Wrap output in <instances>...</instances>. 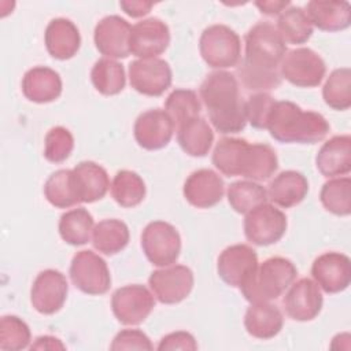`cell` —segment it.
<instances>
[{
  "instance_id": "277c9868",
  "label": "cell",
  "mask_w": 351,
  "mask_h": 351,
  "mask_svg": "<svg viewBox=\"0 0 351 351\" xmlns=\"http://www.w3.org/2000/svg\"><path fill=\"white\" fill-rule=\"evenodd\" d=\"M298 269L292 261L282 256H271L258 263L240 291L250 303L271 302L281 296L296 280Z\"/></svg>"
},
{
  "instance_id": "60d3db41",
  "label": "cell",
  "mask_w": 351,
  "mask_h": 351,
  "mask_svg": "<svg viewBox=\"0 0 351 351\" xmlns=\"http://www.w3.org/2000/svg\"><path fill=\"white\" fill-rule=\"evenodd\" d=\"M74 149V137L63 126H55L48 130L44 138V158L52 163L64 162Z\"/></svg>"
},
{
  "instance_id": "cb8c5ba5",
  "label": "cell",
  "mask_w": 351,
  "mask_h": 351,
  "mask_svg": "<svg viewBox=\"0 0 351 351\" xmlns=\"http://www.w3.org/2000/svg\"><path fill=\"white\" fill-rule=\"evenodd\" d=\"M48 53L58 60L71 59L81 47V34L74 22L66 18L52 19L44 33Z\"/></svg>"
},
{
  "instance_id": "603a6c76",
  "label": "cell",
  "mask_w": 351,
  "mask_h": 351,
  "mask_svg": "<svg viewBox=\"0 0 351 351\" xmlns=\"http://www.w3.org/2000/svg\"><path fill=\"white\" fill-rule=\"evenodd\" d=\"M315 166L325 177H340L351 171L350 134L333 136L326 140L315 156Z\"/></svg>"
},
{
  "instance_id": "9a60e30c",
  "label": "cell",
  "mask_w": 351,
  "mask_h": 351,
  "mask_svg": "<svg viewBox=\"0 0 351 351\" xmlns=\"http://www.w3.org/2000/svg\"><path fill=\"white\" fill-rule=\"evenodd\" d=\"M170 44L169 26L159 18H147L132 26L129 51L138 59L158 58Z\"/></svg>"
},
{
  "instance_id": "3957f363",
  "label": "cell",
  "mask_w": 351,
  "mask_h": 351,
  "mask_svg": "<svg viewBox=\"0 0 351 351\" xmlns=\"http://www.w3.org/2000/svg\"><path fill=\"white\" fill-rule=\"evenodd\" d=\"M266 129L280 143L315 144L324 140L330 129L325 117L315 111H303L289 100H276Z\"/></svg>"
},
{
  "instance_id": "2e32d148",
  "label": "cell",
  "mask_w": 351,
  "mask_h": 351,
  "mask_svg": "<svg viewBox=\"0 0 351 351\" xmlns=\"http://www.w3.org/2000/svg\"><path fill=\"white\" fill-rule=\"evenodd\" d=\"M282 304L287 315L293 321H311L322 310L324 298L321 288L314 280L307 277L293 281L282 299Z\"/></svg>"
},
{
  "instance_id": "83f0119b",
  "label": "cell",
  "mask_w": 351,
  "mask_h": 351,
  "mask_svg": "<svg viewBox=\"0 0 351 351\" xmlns=\"http://www.w3.org/2000/svg\"><path fill=\"white\" fill-rule=\"evenodd\" d=\"M306 14L313 25L324 32H340L351 25V5L348 1L311 0Z\"/></svg>"
},
{
  "instance_id": "d6a6232c",
  "label": "cell",
  "mask_w": 351,
  "mask_h": 351,
  "mask_svg": "<svg viewBox=\"0 0 351 351\" xmlns=\"http://www.w3.org/2000/svg\"><path fill=\"white\" fill-rule=\"evenodd\" d=\"M90 81L99 93L104 96L118 95L126 84L125 69L114 59L101 58L90 70Z\"/></svg>"
},
{
  "instance_id": "7dc6e473",
  "label": "cell",
  "mask_w": 351,
  "mask_h": 351,
  "mask_svg": "<svg viewBox=\"0 0 351 351\" xmlns=\"http://www.w3.org/2000/svg\"><path fill=\"white\" fill-rule=\"evenodd\" d=\"M255 5L259 8V11L265 15L273 16V15H280L284 10H287L291 3L289 1H255Z\"/></svg>"
},
{
  "instance_id": "4316f807",
  "label": "cell",
  "mask_w": 351,
  "mask_h": 351,
  "mask_svg": "<svg viewBox=\"0 0 351 351\" xmlns=\"http://www.w3.org/2000/svg\"><path fill=\"white\" fill-rule=\"evenodd\" d=\"M284 325L280 308L270 302L251 303L244 315V328L255 339L269 340L277 336Z\"/></svg>"
},
{
  "instance_id": "f6af8a7d",
  "label": "cell",
  "mask_w": 351,
  "mask_h": 351,
  "mask_svg": "<svg viewBox=\"0 0 351 351\" xmlns=\"http://www.w3.org/2000/svg\"><path fill=\"white\" fill-rule=\"evenodd\" d=\"M159 351H167V350H189L195 351L197 350V343L189 332L185 330H177L171 332L166 336H163L159 340V344L156 347Z\"/></svg>"
},
{
  "instance_id": "ab89813d",
  "label": "cell",
  "mask_w": 351,
  "mask_h": 351,
  "mask_svg": "<svg viewBox=\"0 0 351 351\" xmlns=\"http://www.w3.org/2000/svg\"><path fill=\"white\" fill-rule=\"evenodd\" d=\"M32 333L29 325L16 315H3L0 319V348L19 351L29 347Z\"/></svg>"
},
{
  "instance_id": "44dd1931",
  "label": "cell",
  "mask_w": 351,
  "mask_h": 351,
  "mask_svg": "<svg viewBox=\"0 0 351 351\" xmlns=\"http://www.w3.org/2000/svg\"><path fill=\"white\" fill-rule=\"evenodd\" d=\"M185 200L197 208H210L218 204L225 193L223 180L211 169L192 171L182 186Z\"/></svg>"
},
{
  "instance_id": "8d00e7d4",
  "label": "cell",
  "mask_w": 351,
  "mask_h": 351,
  "mask_svg": "<svg viewBox=\"0 0 351 351\" xmlns=\"http://www.w3.org/2000/svg\"><path fill=\"white\" fill-rule=\"evenodd\" d=\"M44 196L56 208H69L78 204L73 171L70 169H60L52 173L44 184Z\"/></svg>"
},
{
  "instance_id": "ba28073f",
  "label": "cell",
  "mask_w": 351,
  "mask_h": 351,
  "mask_svg": "<svg viewBox=\"0 0 351 351\" xmlns=\"http://www.w3.org/2000/svg\"><path fill=\"white\" fill-rule=\"evenodd\" d=\"M326 73L324 59L311 48L300 47L287 51L281 64V78L299 88L318 86Z\"/></svg>"
},
{
  "instance_id": "30bf717a",
  "label": "cell",
  "mask_w": 351,
  "mask_h": 351,
  "mask_svg": "<svg viewBox=\"0 0 351 351\" xmlns=\"http://www.w3.org/2000/svg\"><path fill=\"white\" fill-rule=\"evenodd\" d=\"M154 307V293L140 284L121 287L111 296L112 314L123 325H140L148 318Z\"/></svg>"
},
{
  "instance_id": "7c38bea8",
  "label": "cell",
  "mask_w": 351,
  "mask_h": 351,
  "mask_svg": "<svg viewBox=\"0 0 351 351\" xmlns=\"http://www.w3.org/2000/svg\"><path fill=\"white\" fill-rule=\"evenodd\" d=\"M171 81L173 73L165 59H136L129 64L130 86L141 95L158 97L170 88Z\"/></svg>"
},
{
  "instance_id": "836d02e7",
  "label": "cell",
  "mask_w": 351,
  "mask_h": 351,
  "mask_svg": "<svg viewBox=\"0 0 351 351\" xmlns=\"http://www.w3.org/2000/svg\"><path fill=\"white\" fill-rule=\"evenodd\" d=\"M110 189L115 203L125 208L138 206L147 193L144 180L132 170H119L114 176Z\"/></svg>"
},
{
  "instance_id": "ac0fdd59",
  "label": "cell",
  "mask_w": 351,
  "mask_h": 351,
  "mask_svg": "<svg viewBox=\"0 0 351 351\" xmlns=\"http://www.w3.org/2000/svg\"><path fill=\"white\" fill-rule=\"evenodd\" d=\"M311 276L324 292H343L351 282V261L341 252H324L314 259Z\"/></svg>"
},
{
  "instance_id": "e0dca14e",
  "label": "cell",
  "mask_w": 351,
  "mask_h": 351,
  "mask_svg": "<svg viewBox=\"0 0 351 351\" xmlns=\"http://www.w3.org/2000/svg\"><path fill=\"white\" fill-rule=\"evenodd\" d=\"M174 130L176 126L171 118L160 108H152L141 112L133 126L136 143L147 151L165 148L170 143Z\"/></svg>"
},
{
  "instance_id": "c3c4849f",
  "label": "cell",
  "mask_w": 351,
  "mask_h": 351,
  "mask_svg": "<svg viewBox=\"0 0 351 351\" xmlns=\"http://www.w3.org/2000/svg\"><path fill=\"white\" fill-rule=\"evenodd\" d=\"M66 346L53 336L45 335L40 336L34 340V343L30 346V350H64Z\"/></svg>"
},
{
  "instance_id": "7402d4cb",
  "label": "cell",
  "mask_w": 351,
  "mask_h": 351,
  "mask_svg": "<svg viewBox=\"0 0 351 351\" xmlns=\"http://www.w3.org/2000/svg\"><path fill=\"white\" fill-rule=\"evenodd\" d=\"M73 171V184L80 203H93L106 196L110 178L103 166L92 160L80 162Z\"/></svg>"
},
{
  "instance_id": "5bb4252c",
  "label": "cell",
  "mask_w": 351,
  "mask_h": 351,
  "mask_svg": "<svg viewBox=\"0 0 351 351\" xmlns=\"http://www.w3.org/2000/svg\"><path fill=\"white\" fill-rule=\"evenodd\" d=\"M277 169V154L269 144H250L247 140L243 141L234 162V176L258 182L269 180Z\"/></svg>"
},
{
  "instance_id": "f1b7e54d",
  "label": "cell",
  "mask_w": 351,
  "mask_h": 351,
  "mask_svg": "<svg viewBox=\"0 0 351 351\" xmlns=\"http://www.w3.org/2000/svg\"><path fill=\"white\" fill-rule=\"evenodd\" d=\"M177 141L189 156H206L214 143V132L204 118L196 117L177 128Z\"/></svg>"
},
{
  "instance_id": "4fadbf2b",
  "label": "cell",
  "mask_w": 351,
  "mask_h": 351,
  "mask_svg": "<svg viewBox=\"0 0 351 351\" xmlns=\"http://www.w3.org/2000/svg\"><path fill=\"white\" fill-rule=\"evenodd\" d=\"M69 293L66 276L55 269H45L37 274L30 288V303L33 308L44 315L58 313Z\"/></svg>"
},
{
  "instance_id": "bcb514c9",
  "label": "cell",
  "mask_w": 351,
  "mask_h": 351,
  "mask_svg": "<svg viewBox=\"0 0 351 351\" xmlns=\"http://www.w3.org/2000/svg\"><path fill=\"white\" fill-rule=\"evenodd\" d=\"M154 3L151 1H143V0H122L119 1V7L123 10L125 14H128L132 18H140L147 15Z\"/></svg>"
},
{
  "instance_id": "8fae6325",
  "label": "cell",
  "mask_w": 351,
  "mask_h": 351,
  "mask_svg": "<svg viewBox=\"0 0 351 351\" xmlns=\"http://www.w3.org/2000/svg\"><path fill=\"white\" fill-rule=\"evenodd\" d=\"M193 282V271L185 265H170L154 270L148 277L151 292L163 304H177L186 299Z\"/></svg>"
},
{
  "instance_id": "f546056e",
  "label": "cell",
  "mask_w": 351,
  "mask_h": 351,
  "mask_svg": "<svg viewBox=\"0 0 351 351\" xmlns=\"http://www.w3.org/2000/svg\"><path fill=\"white\" fill-rule=\"evenodd\" d=\"M130 233L128 225L115 218L103 219L95 225L92 232V244L95 250L104 255H115L126 248Z\"/></svg>"
},
{
  "instance_id": "b9f144b4",
  "label": "cell",
  "mask_w": 351,
  "mask_h": 351,
  "mask_svg": "<svg viewBox=\"0 0 351 351\" xmlns=\"http://www.w3.org/2000/svg\"><path fill=\"white\" fill-rule=\"evenodd\" d=\"M244 138L222 137L214 147L213 165L219 173L228 177H234V160Z\"/></svg>"
},
{
  "instance_id": "52a82bcc",
  "label": "cell",
  "mask_w": 351,
  "mask_h": 351,
  "mask_svg": "<svg viewBox=\"0 0 351 351\" xmlns=\"http://www.w3.org/2000/svg\"><path fill=\"white\" fill-rule=\"evenodd\" d=\"M73 285L86 295H104L111 287V274L107 262L90 250L78 251L70 263Z\"/></svg>"
},
{
  "instance_id": "484cf974",
  "label": "cell",
  "mask_w": 351,
  "mask_h": 351,
  "mask_svg": "<svg viewBox=\"0 0 351 351\" xmlns=\"http://www.w3.org/2000/svg\"><path fill=\"white\" fill-rule=\"evenodd\" d=\"M266 192L267 199L274 204L289 208L304 200L308 193V181L300 171L284 170L269 182Z\"/></svg>"
},
{
  "instance_id": "7a4b0ae2",
  "label": "cell",
  "mask_w": 351,
  "mask_h": 351,
  "mask_svg": "<svg viewBox=\"0 0 351 351\" xmlns=\"http://www.w3.org/2000/svg\"><path fill=\"white\" fill-rule=\"evenodd\" d=\"M199 93L218 133L234 134L245 128L244 101L240 99L239 80L234 74L225 70L210 73L202 82Z\"/></svg>"
},
{
  "instance_id": "74e56055",
  "label": "cell",
  "mask_w": 351,
  "mask_h": 351,
  "mask_svg": "<svg viewBox=\"0 0 351 351\" xmlns=\"http://www.w3.org/2000/svg\"><path fill=\"white\" fill-rule=\"evenodd\" d=\"M322 97L326 106L336 111L351 107V70L340 67L333 70L322 88Z\"/></svg>"
},
{
  "instance_id": "d6986e66",
  "label": "cell",
  "mask_w": 351,
  "mask_h": 351,
  "mask_svg": "<svg viewBox=\"0 0 351 351\" xmlns=\"http://www.w3.org/2000/svg\"><path fill=\"white\" fill-rule=\"evenodd\" d=\"M132 26L119 15H107L95 26L96 49L108 59H123L130 55L129 37Z\"/></svg>"
},
{
  "instance_id": "5b68a950",
  "label": "cell",
  "mask_w": 351,
  "mask_h": 351,
  "mask_svg": "<svg viewBox=\"0 0 351 351\" xmlns=\"http://www.w3.org/2000/svg\"><path fill=\"white\" fill-rule=\"evenodd\" d=\"M199 51L206 64L211 69L234 67L241 58V40L229 26L211 25L200 36Z\"/></svg>"
},
{
  "instance_id": "f35d334b",
  "label": "cell",
  "mask_w": 351,
  "mask_h": 351,
  "mask_svg": "<svg viewBox=\"0 0 351 351\" xmlns=\"http://www.w3.org/2000/svg\"><path fill=\"white\" fill-rule=\"evenodd\" d=\"M200 110L199 96L192 89H174L165 101V111L171 118L176 129L199 117Z\"/></svg>"
},
{
  "instance_id": "8992f818",
  "label": "cell",
  "mask_w": 351,
  "mask_h": 351,
  "mask_svg": "<svg viewBox=\"0 0 351 351\" xmlns=\"http://www.w3.org/2000/svg\"><path fill=\"white\" fill-rule=\"evenodd\" d=\"M141 248L145 258L158 267L173 265L181 252L178 230L169 222L152 221L141 233Z\"/></svg>"
},
{
  "instance_id": "ee69618b",
  "label": "cell",
  "mask_w": 351,
  "mask_h": 351,
  "mask_svg": "<svg viewBox=\"0 0 351 351\" xmlns=\"http://www.w3.org/2000/svg\"><path fill=\"white\" fill-rule=\"evenodd\" d=\"M149 337L140 329H122L118 332L110 346L112 351L121 350H152Z\"/></svg>"
},
{
  "instance_id": "1f68e13d",
  "label": "cell",
  "mask_w": 351,
  "mask_h": 351,
  "mask_svg": "<svg viewBox=\"0 0 351 351\" xmlns=\"http://www.w3.org/2000/svg\"><path fill=\"white\" fill-rule=\"evenodd\" d=\"M276 29L284 43L295 45L307 43L314 30L306 11L296 5H289L280 14Z\"/></svg>"
},
{
  "instance_id": "e575fe53",
  "label": "cell",
  "mask_w": 351,
  "mask_h": 351,
  "mask_svg": "<svg viewBox=\"0 0 351 351\" xmlns=\"http://www.w3.org/2000/svg\"><path fill=\"white\" fill-rule=\"evenodd\" d=\"M229 206L239 214H247L259 204L267 202V192L263 185L251 180L234 181L228 186Z\"/></svg>"
},
{
  "instance_id": "7bdbcfd3",
  "label": "cell",
  "mask_w": 351,
  "mask_h": 351,
  "mask_svg": "<svg viewBox=\"0 0 351 351\" xmlns=\"http://www.w3.org/2000/svg\"><path fill=\"white\" fill-rule=\"evenodd\" d=\"M274 99L267 92H258L251 95L244 101V111L247 122L255 129H266L269 112L274 104Z\"/></svg>"
},
{
  "instance_id": "ffe728a7",
  "label": "cell",
  "mask_w": 351,
  "mask_h": 351,
  "mask_svg": "<svg viewBox=\"0 0 351 351\" xmlns=\"http://www.w3.org/2000/svg\"><path fill=\"white\" fill-rule=\"evenodd\" d=\"M256 265L258 255L252 247L247 244H233L219 254L217 273L229 287L240 288Z\"/></svg>"
},
{
  "instance_id": "9c48e42d",
  "label": "cell",
  "mask_w": 351,
  "mask_h": 351,
  "mask_svg": "<svg viewBox=\"0 0 351 351\" xmlns=\"http://www.w3.org/2000/svg\"><path fill=\"white\" fill-rule=\"evenodd\" d=\"M285 214L270 203H263L252 208L244 218V236L255 245H271L282 239L287 232Z\"/></svg>"
},
{
  "instance_id": "6da1fadb",
  "label": "cell",
  "mask_w": 351,
  "mask_h": 351,
  "mask_svg": "<svg viewBox=\"0 0 351 351\" xmlns=\"http://www.w3.org/2000/svg\"><path fill=\"white\" fill-rule=\"evenodd\" d=\"M287 52L277 29L269 22H258L244 36V58L237 67L243 86L255 93L280 86V64Z\"/></svg>"
},
{
  "instance_id": "4dcf8cb0",
  "label": "cell",
  "mask_w": 351,
  "mask_h": 351,
  "mask_svg": "<svg viewBox=\"0 0 351 351\" xmlns=\"http://www.w3.org/2000/svg\"><path fill=\"white\" fill-rule=\"evenodd\" d=\"M58 228L62 240L77 247L84 245L90 240L95 221L86 208L77 207L62 214Z\"/></svg>"
},
{
  "instance_id": "d4e9b609",
  "label": "cell",
  "mask_w": 351,
  "mask_h": 351,
  "mask_svg": "<svg viewBox=\"0 0 351 351\" xmlns=\"http://www.w3.org/2000/svg\"><path fill=\"white\" fill-rule=\"evenodd\" d=\"M62 78L59 73L51 67H33L27 70L22 78V93L33 103H51L62 95Z\"/></svg>"
},
{
  "instance_id": "d590c367",
  "label": "cell",
  "mask_w": 351,
  "mask_h": 351,
  "mask_svg": "<svg viewBox=\"0 0 351 351\" xmlns=\"http://www.w3.org/2000/svg\"><path fill=\"white\" fill-rule=\"evenodd\" d=\"M319 200L326 211L347 217L351 213V180L350 177H333L326 181L319 192Z\"/></svg>"
}]
</instances>
